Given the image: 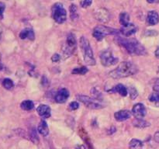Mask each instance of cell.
Instances as JSON below:
<instances>
[{
    "label": "cell",
    "mask_w": 159,
    "mask_h": 149,
    "mask_svg": "<svg viewBox=\"0 0 159 149\" xmlns=\"http://www.w3.org/2000/svg\"><path fill=\"white\" fill-rule=\"evenodd\" d=\"M116 39L119 44L125 48L127 52L132 55H145L147 54L144 47L141 45V43L136 39H129L126 37H121L120 36H118Z\"/></svg>",
    "instance_id": "cell-1"
},
{
    "label": "cell",
    "mask_w": 159,
    "mask_h": 149,
    "mask_svg": "<svg viewBox=\"0 0 159 149\" xmlns=\"http://www.w3.org/2000/svg\"><path fill=\"white\" fill-rule=\"evenodd\" d=\"M5 9H6V5H5V3L0 2V17H2Z\"/></svg>",
    "instance_id": "cell-33"
},
{
    "label": "cell",
    "mask_w": 159,
    "mask_h": 149,
    "mask_svg": "<svg viewBox=\"0 0 159 149\" xmlns=\"http://www.w3.org/2000/svg\"><path fill=\"white\" fill-rule=\"evenodd\" d=\"M80 47L85 64L89 66H94L96 65V59H95L93 49L90 46L89 40L84 36H82L80 38Z\"/></svg>",
    "instance_id": "cell-3"
},
{
    "label": "cell",
    "mask_w": 159,
    "mask_h": 149,
    "mask_svg": "<svg viewBox=\"0 0 159 149\" xmlns=\"http://www.w3.org/2000/svg\"><path fill=\"white\" fill-rule=\"evenodd\" d=\"M20 38L22 40L29 39L30 40H34L35 39V34L31 28H25L20 33Z\"/></svg>",
    "instance_id": "cell-16"
},
{
    "label": "cell",
    "mask_w": 159,
    "mask_h": 149,
    "mask_svg": "<svg viewBox=\"0 0 159 149\" xmlns=\"http://www.w3.org/2000/svg\"><path fill=\"white\" fill-rule=\"evenodd\" d=\"M147 2L149 3H154L155 2H157V0H147Z\"/></svg>",
    "instance_id": "cell-41"
},
{
    "label": "cell",
    "mask_w": 159,
    "mask_h": 149,
    "mask_svg": "<svg viewBox=\"0 0 159 149\" xmlns=\"http://www.w3.org/2000/svg\"><path fill=\"white\" fill-rule=\"evenodd\" d=\"M61 60V56L58 54H54L51 57V61L53 62H58Z\"/></svg>",
    "instance_id": "cell-32"
},
{
    "label": "cell",
    "mask_w": 159,
    "mask_h": 149,
    "mask_svg": "<svg viewBox=\"0 0 159 149\" xmlns=\"http://www.w3.org/2000/svg\"><path fill=\"white\" fill-rule=\"evenodd\" d=\"M68 97H69V92L67 88H63L56 93L55 96H54V100L57 103H64L66 102Z\"/></svg>",
    "instance_id": "cell-11"
},
{
    "label": "cell",
    "mask_w": 159,
    "mask_h": 149,
    "mask_svg": "<svg viewBox=\"0 0 159 149\" xmlns=\"http://www.w3.org/2000/svg\"><path fill=\"white\" fill-rule=\"evenodd\" d=\"M130 116H131V113L127 110H120V111L116 112L114 114L115 120L118 121V122H122V121L127 120V119L130 117Z\"/></svg>",
    "instance_id": "cell-14"
},
{
    "label": "cell",
    "mask_w": 159,
    "mask_h": 149,
    "mask_svg": "<svg viewBox=\"0 0 159 149\" xmlns=\"http://www.w3.org/2000/svg\"><path fill=\"white\" fill-rule=\"evenodd\" d=\"M37 112L42 118L47 119L51 116V108L49 106L45 104H40L37 108Z\"/></svg>",
    "instance_id": "cell-13"
},
{
    "label": "cell",
    "mask_w": 159,
    "mask_h": 149,
    "mask_svg": "<svg viewBox=\"0 0 159 149\" xmlns=\"http://www.w3.org/2000/svg\"><path fill=\"white\" fill-rule=\"evenodd\" d=\"M110 92H112V93H117L122 96H127V94H128V90H127V88L124 85H122V84H118V85H115L110 90Z\"/></svg>",
    "instance_id": "cell-17"
},
{
    "label": "cell",
    "mask_w": 159,
    "mask_h": 149,
    "mask_svg": "<svg viewBox=\"0 0 159 149\" xmlns=\"http://www.w3.org/2000/svg\"><path fill=\"white\" fill-rule=\"evenodd\" d=\"M158 72H159V68H158Z\"/></svg>",
    "instance_id": "cell-43"
},
{
    "label": "cell",
    "mask_w": 159,
    "mask_h": 149,
    "mask_svg": "<svg viewBox=\"0 0 159 149\" xmlns=\"http://www.w3.org/2000/svg\"><path fill=\"white\" fill-rule=\"evenodd\" d=\"M154 92H159V85H155L153 87Z\"/></svg>",
    "instance_id": "cell-38"
},
{
    "label": "cell",
    "mask_w": 159,
    "mask_h": 149,
    "mask_svg": "<svg viewBox=\"0 0 159 149\" xmlns=\"http://www.w3.org/2000/svg\"><path fill=\"white\" fill-rule=\"evenodd\" d=\"M132 113L137 119H143L146 115V108L144 104L137 103L132 109Z\"/></svg>",
    "instance_id": "cell-10"
},
{
    "label": "cell",
    "mask_w": 159,
    "mask_h": 149,
    "mask_svg": "<svg viewBox=\"0 0 159 149\" xmlns=\"http://www.w3.org/2000/svg\"><path fill=\"white\" fill-rule=\"evenodd\" d=\"M79 104L77 102L74 101V102H71V103L69 104V109L71 110H75L77 109H79Z\"/></svg>",
    "instance_id": "cell-31"
},
{
    "label": "cell",
    "mask_w": 159,
    "mask_h": 149,
    "mask_svg": "<svg viewBox=\"0 0 159 149\" xmlns=\"http://www.w3.org/2000/svg\"><path fill=\"white\" fill-rule=\"evenodd\" d=\"M120 23L122 26L130 23V15L127 12H123L120 14Z\"/></svg>",
    "instance_id": "cell-22"
},
{
    "label": "cell",
    "mask_w": 159,
    "mask_h": 149,
    "mask_svg": "<svg viewBox=\"0 0 159 149\" xmlns=\"http://www.w3.org/2000/svg\"><path fill=\"white\" fill-rule=\"evenodd\" d=\"M127 90H128V93L130 94V99H134L138 97V91H137V89L134 88V87H133V86L130 87V88H129V89H127Z\"/></svg>",
    "instance_id": "cell-28"
},
{
    "label": "cell",
    "mask_w": 159,
    "mask_h": 149,
    "mask_svg": "<svg viewBox=\"0 0 159 149\" xmlns=\"http://www.w3.org/2000/svg\"><path fill=\"white\" fill-rule=\"evenodd\" d=\"M70 1H72V0H70Z\"/></svg>",
    "instance_id": "cell-44"
},
{
    "label": "cell",
    "mask_w": 159,
    "mask_h": 149,
    "mask_svg": "<svg viewBox=\"0 0 159 149\" xmlns=\"http://www.w3.org/2000/svg\"><path fill=\"white\" fill-rule=\"evenodd\" d=\"M147 22L150 26H155L159 22V15L156 11H149L147 16Z\"/></svg>",
    "instance_id": "cell-15"
},
{
    "label": "cell",
    "mask_w": 159,
    "mask_h": 149,
    "mask_svg": "<svg viewBox=\"0 0 159 149\" xmlns=\"http://www.w3.org/2000/svg\"><path fill=\"white\" fill-rule=\"evenodd\" d=\"M89 70L87 69L85 67H81V68H75L71 71V73L74 74H81V75H84L88 72Z\"/></svg>",
    "instance_id": "cell-26"
},
{
    "label": "cell",
    "mask_w": 159,
    "mask_h": 149,
    "mask_svg": "<svg viewBox=\"0 0 159 149\" xmlns=\"http://www.w3.org/2000/svg\"><path fill=\"white\" fill-rule=\"evenodd\" d=\"M77 46V42H76L75 36L72 33L68 34L67 36V40L65 44L63 45V54L65 57H69L75 53Z\"/></svg>",
    "instance_id": "cell-6"
},
{
    "label": "cell",
    "mask_w": 159,
    "mask_h": 149,
    "mask_svg": "<svg viewBox=\"0 0 159 149\" xmlns=\"http://www.w3.org/2000/svg\"><path fill=\"white\" fill-rule=\"evenodd\" d=\"M93 3V0H81L80 6L82 8H87L90 6Z\"/></svg>",
    "instance_id": "cell-29"
},
{
    "label": "cell",
    "mask_w": 159,
    "mask_h": 149,
    "mask_svg": "<svg viewBox=\"0 0 159 149\" xmlns=\"http://www.w3.org/2000/svg\"><path fill=\"white\" fill-rule=\"evenodd\" d=\"M78 149H86V147L84 145H79L78 146Z\"/></svg>",
    "instance_id": "cell-40"
},
{
    "label": "cell",
    "mask_w": 159,
    "mask_h": 149,
    "mask_svg": "<svg viewBox=\"0 0 159 149\" xmlns=\"http://www.w3.org/2000/svg\"><path fill=\"white\" fill-rule=\"evenodd\" d=\"M1 59H2V56H1V54H0V62H1Z\"/></svg>",
    "instance_id": "cell-42"
},
{
    "label": "cell",
    "mask_w": 159,
    "mask_h": 149,
    "mask_svg": "<svg viewBox=\"0 0 159 149\" xmlns=\"http://www.w3.org/2000/svg\"><path fill=\"white\" fill-rule=\"evenodd\" d=\"M142 141L138 139H132L129 143V147L130 149H142L143 148Z\"/></svg>",
    "instance_id": "cell-20"
},
{
    "label": "cell",
    "mask_w": 159,
    "mask_h": 149,
    "mask_svg": "<svg viewBox=\"0 0 159 149\" xmlns=\"http://www.w3.org/2000/svg\"><path fill=\"white\" fill-rule=\"evenodd\" d=\"M100 61L101 63L103 66L110 67L112 65H116L118 62V58L115 57L113 55V53L110 50L107 49L104 50L100 54Z\"/></svg>",
    "instance_id": "cell-7"
},
{
    "label": "cell",
    "mask_w": 159,
    "mask_h": 149,
    "mask_svg": "<svg viewBox=\"0 0 159 149\" xmlns=\"http://www.w3.org/2000/svg\"><path fill=\"white\" fill-rule=\"evenodd\" d=\"M149 101L153 102L156 106H159V92H154L149 96Z\"/></svg>",
    "instance_id": "cell-24"
},
{
    "label": "cell",
    "mask_w": 159,
    "mask_h": 149,
    "mask_svg": "<svg viewBox=\"0 0 159 149\" xmlns=\"http://www.w3.org/2000/svg\"><path fill=\"white\" fill-rule=\"evenodd\" d=\"M154 140L156 141L157 143H159V131H157L154 135Z\"/></svg>",
    "instance_id": "cell-36"
},
{
    "label": "cell",
    "mask_w": 159,
    "mask_h": 149,
    "mask_svg": "<svg viewBox=\"0 0 159 149\" xmlns=\"http://www.w3.org/2000/svg\"><path fill=\"white\" fill-rule=\"evenodd\" d=\"M155 57H157V58L159 59V47H157V49L155 50Z\"/></svg>",
    "instance_id": "cell-37"
},
{
    "label": "cell",
    "mask_w": 159,
    "mask_h": 149,
    "mask_svg": "<svg viewBox=\"0 0 159 149\" xmlns=\"http://www.w3.org/2000/svg\"><path fill=\"white\" fill-rule=\"evenodd\" d=\"M70 17L71 20H75L79 18V13H78V8L76 5L71 4L69 7Z\"/></svg>",
    "instance_id": "cell-23"
},
{
    "label": "cell",
    "mask_w": 159,
    "mask_h": 149,
    "mask_svg": "<svg viewBox=\"0 0 159 149\" xmlns=\"http://www.w3.org/2000/svg\"><path fill=\"white\" fill-rule=\"evenodd\" d=\"M41 81H42L41 83L43 86H48V84H49V81H48V79H47L46 76H43V77H42Z\"/></svg>",
    "instance_id": "cell-35"
},
{
    "label": "cell",
    "mask_w": 159,
    "mask_h": 149,
    "mask_svg": "<svg viewBox=\"0 0 159 149\" xmlns=\"http://www.w3.org/2000/svg\"><path fill=\"white\" fill-rule=\"evenodd\" d=\"M119 31L113 28L108 27L106 26H97L93 31V35L97 40H102L105 37L108 35H116Z\"/></svg>",
    "instance_id": "cell-5"
},
{
    "label": "cell",
    "mask_w": 159,
    "mask_h": 149,
    "mask_svg": "<svg viewBox=\"0 0 159 149\" xmlns=\"http://www.w3.org/2000/svg\"><path fill=\"white\" fill-rule=\"evenodd\" d=\"M30 140L34 143V144H37L39 143V138L37 136V130H36L35 128H33L32 130H30Z\"/></svg>",
    "instance_id": "cell-27"
},
{
    "label": "cell",
    "mask_w": 159,
    "mask_h": 149,
    "mask_svg": "<svg viewBox=\"0 0 159 149\" xmlns=\"http://www.w3.org/2000/svg\"><path fill=\"white\" fill-rule=\"evenodd\" d=\"M20 107H21L22 110L30 111V110H32L34 109V104L31 100H24L20 104Z\"/></svg>",
    "instance_id": "cell-21"
},
{
    "label": "cell",
    "mask_w": 159,
    "mask_h": 149,
    "mask_svg": "<svg viewBox=\"0 0 159 149\" xmlns=\"http://www.w3.org/2000/svg\"><path fill=\"white\" fill-rule=\"evenodd\" d=\"M133 125L134 127H138V128H145V127H148L150 126V124H149L148 121L144 120L143 119H135L133 120Z\"/></svg>",
    "instance_id": "cell-19"
},
{
    "label": "cell",
    "mask_w": 159,
    "mask_h": 149,
    "mask_svg": "<svg viewBox=\"0 0 159 149\" xmlns=\"http://www.w3.org/2000/svg\"><path fill=\"white\" fill-rule=\"evenodd\" d=\"M138 71V67L130 61L121 62L116 69L109 73L110 77L113 79H121L131 76L136 74Z\"/></svg>",
    "instance_id": "cell-2"
},
{
    "label": "cell",
    "mask_w": 159,
    "mask_h": 149,
    "mask_svg": "<svg viewBox=\"0 0 159 149\" xmlns=\"http://www.w3.org/2000/svg\"><path fill=\"white\" fill-rule=\"evenodd\" d=\"M137 30H138L137 26L133 23H130L125 26H122V28L120 29V33L125 37H130V36L135 34Z\"/></svg>",
    "instance_id": "cell-12"
},
{
    "label": "cell",
    "mask_w": 159,
    "mask_h": 149,
    "mask_svg": "<svg viewBox=\"0 0 159 149\" xmlns=\"http://www.w3.org/2000/svg\"><path fill=\"white\" fill-rule=\"evenodd\" d=\"M37 130L43 136H48V133H49V128H48V124H47L46 121L43 120L40 121L38 125V127H37Z\"/></svg>",
    "instance_id": "cell-18"
},
{
    "label": "cell",
    "mask_w": 159,
    "mask_h": 149,
    "mask_svg": "<svg viewBox=\"0 0 159 149\" xmlns=\"http://www.w3.org/2000/svg\"><path fill=\"white\" fill-rule=\"evenodd\" d=\"M91 93H92V95L94 96L95 99H98V100H99V99H100L101 98H102V95H101V93H99V92H98L95 88L91 90Z\"/></svg>",
    "instance_id": "cell-30"
},
{
    "label": "cell",
    "mask_w": 159,
    "mask_h": 149,
    "mask_svg": "<svg viewBox=\"0 0 159 149\" xmlns=\"http://www.w3.org/2000/svg\"><path fill=\"white\" fill-rule=\"evenodd\" d=\"M144 34H145V36H148V37H151V36L158 35V33L156 32V30H147Z\"/></svg>",
    "instance_id": "cell-34"
},
{
    "label": "cell",
    "mask_w": 159,
    "mask_h": 149,
    "mask_svg": "<svg viewBox=\"0 0 159 149\" xmlns=\"http://www.w3.org/2000/svg\"><path fill=\"white\" fill-rule=\"evenodd\" d=\"M94 16L98 21L101 23H108L110 20V14L107 9L99 8L94 12Z\"/></svg>",
    "instance_id": "cell-9"
},
{
    "label": "cell",
    "mask_w": 159,
    "mask_h": 149,
    "mask_svg": "<svg viewBox=\"0 0 159 149\" xmlns=\"http://www.w3.org/2000/svg\"><path fill=\"white\" fill-rule=\"evenodd\" d=\"M2 33H3V29L0 26V42H1L2 40Z\"/></svg>",
    "instance_id": "cell-39"
},
{
    "label": "cell",
    "mask_w": 159,
    "mask_h": 149,
    "mask_svg": "<svg viewBox=\"0 0 159 149\" xmlns=\"http://www.w3.org/2000/svg\"><path fill=\"white\" fill-rule=\"evenodd\" d=\"M51 14L54 21L58 24L65 23L67 19V12L61 2H56L51 8Z\"/></svg>",
    "instance_id": "cell-4"
},
{
    "label": "cell",
    "mask_w": 159,
    "mask_h": 149,
    "mask_svg": "<svg viewBox=\"0 0 159 149\" xmlns=\"http://www.w3.org/2000/svg\"><path fill=\"white\" fill-rule=\"evenodd\" d=\"M2 85L6 89L11 90L13 88L14 83L12 79H4L2 81Z\"/></svg>",
    "instance_id": "cell-25"
},
{
    "label": "cell",
    "mask_w": 159,
    "mask_h": 149,
    "mask_svg": "<svg viewBox=\"0 0 159 149\" xmlns=\"http://www.w3.org/2000/svg\"><path fill=\"white\" fill-rule=\"evenodd\" d=\"M77 99L80 102H82L85 106L91 109V110H99V109H102L104 107L103 105L96 102V99H93V98L89 97V96L79 95V96H77Z\"/></svg>",
    "instance_id": "cell-8"
}]
</instances>
